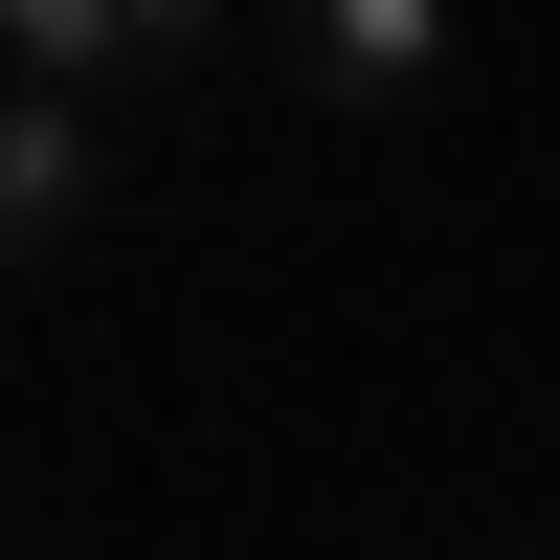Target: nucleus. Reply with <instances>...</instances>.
I'll return each mask as SVG.
<instances>
[{
    "label": "nucleus",
    "instance_id": "20e7f679",
    "mask_svg": "<svg viewBox=\"0 0 560 560\" xmlns=\"http://www.w3.org/2000/svg\"><path fill=\"white\" fill-rule=\"evenodd\" d=\"M538 560H560V538H538Z\"/></svg>",
    "mask_w": 560,
    "mask_h": 560
},
{
    "label": "nucleus",
    "instance_id": "f257e3e1",
    "mask_svg": "<svg viewBox=\"0 0 560 560\" xmlns=\"http://www.w3.org/2000/svg\"><path fill=\"white\" fill-rule=\"evenodd\" d=\"M202 0H23V23H0V90H90V113H113V90H179L202 68Z\"/></svg>",
    "mask_w": 560,
    "mask_h": 560
},
{
    "label": "nucleus",
    "instance_id": "7ed1b4c3",
    "mask_svg": "<svg viewBox=\"0 0 560 560\" xmlns=\"http://www.w3.org/2000/svg\"><path fill=\"white\" fill-rule=\"evenodd\" d=\"M292 90H314V113H427V90H448V0H314V23H292Z\"/></svg>",
    "mask_w": 560,
    "mask_h": 560
},
{
    "label": "nucleus",
    "instance_id": "f03ea898",
    "mask_svg": "<svg viewBox=\"0 0 560 560\" xmlns=\"http://www.w3.org/2000/svg\"><path fill=\"white\" fill-rule=\"evenodd\" d=\"M113 179H135V135L90 113V90H0V224H23V247H90Z\"/></svg>",
    "mask_w": 560,
    "mask_h": 560
}]
</instances>
